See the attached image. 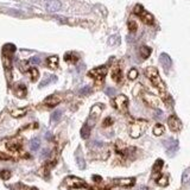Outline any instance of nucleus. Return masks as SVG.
<instances>
[{"mask_svg":"<svg viewBox=\"0 0 190 190\" xmlns=\"http://www.w3.org/2000/svg\"><path fill=\"white\" fill-rule=\"evenodd\" d=\"M146 76L151 80V82L153 83L155 87H157L161 92H165V86H164L163 81H162L161 76L158 74V70L156 68L149 67V68L146 69Z\"/></svg>","mask_w":190,"mask_h":190,"instance_id":"f257e3e1","label":"nucleus"},{"mask_svg":"<svg viewBox=\"0 0 190 190\" xmlns=\"http://www.w3.org/2000/svg\"><path fill=\"white\" fill-rule=\"evenodd\" d=\"M101 112H102V105H95V106H93V108H92L90 113H89L88 122H86L90 129L95 125V121L99 118V115L101 114Z\"/></svg>","mask_w":190,"mask_h":190,"instance_id":"f03ea898","label":"nucleus"},{"mask_svg":"<svg viewBox=\"0 0 190 190\" xmlns=\"http://www.w3.org/2000/svg\"><path fill=\"white\" fill-rule=\"evenodd\" d=\"M106 74H107V68L106 67H99V68H95L89 71V76L95 79V80H97V81H101L102 79L106 76Z\"/></svg>","mask_w":190,"mask_h":190,"instance_id":"7ed1b4c3","label":"nucleus"},{"mask_svg":"<svg viewBox=\"0 0 190 190\" xmlns=\"http://www.w3.org/2000/svg\"><path fill=\"white\" fill-rule=\"evenodd\" d=\"M168 124H169L170 129L174 131V132H177V131H179V129H182V122H181V120L175 115L170 116L169 120H168Z\"/></svg>","mask_w":190,"mask_h":190,"instance_id":"20e7f679","label":"nucleus"},{"mask_svg":"<svg viewBox=\"0 0 190 190\" xmlns=\"http://www.w3.org/2000/svg\"><path fill=\"white\" fill-rule=\"evenodd\" d=\"M114 106L119 111H125L127 107V97L125 95H118L116 99L114 100Z\"/></svg>","mask_w":190,"mask_h":190,"instance_id":"39448f33","label":"nucleus"},{"mask_svg":"<svg viewBox=\"0 0 190 190\" xmlns=\"http://www.w3.org/2000/svg\"><path fill=\"white\" fill-rule=\"evenodd\" d=\"M164 145H165L166 151H168L169 155L174 153V152L178 149V142H177L176 139H172V138H169L168 140H165V142H164Z\"/></svg>","mask_w":190,"mask_h":190,"instance_id":"423d86ee","label":"nucleus"},{"mask_svg":"<svg viewBox=\"0 0 190 190\" xmlns=\"http://www.w3.org/2000/svg\"><path fill=\"white\" fill-rule=\"evenodd\" d=\"M66 182H67V184H68L70 188H82V187L86 185L82 179H79L76 177H68Z\"/></svg>","mask_w":190,"mask_h":190,"instance_id":"0eeeda50","label":"nucleus"},{"mask_svg":"<svg viewBox=\"0 0 190 190\" xmlns=\"http://www.w3.org/2000/svg\"><path fill=\"white\" fill-rule=\"evenodd\" d=\"M45 7L50 12H56V11H58L61 8V2L58 0H47Z\"/></svg>","mask_w":190,"mask_h":190,"instance_id":"6e6552de","label":"nucleus"},{"mask_svg":"<svg viewBox=\"0 0 190 190\" xmlns=\"http://www.w3.org/2000/svg\"><path fill=\"white\" fill-rule=\"evenodd\" d=\"M159 60H161V63H162V66L164 67L165 70H169L171 68L172 61H171V58H170V56L168 54H162L161 57H159Z\"/></svg>","mask_w":190,"mask_h":190,"instance_id":"1a4fd4ad","label":"nucleus"},{"mask_svg":"<svg viewBox=\"0 0 190 190\" xmlns=\"http://www.w3.org/2000/svg\"><path fill=\"white\" fill-rule=\"evenodd\" d=\"M118 185H120V187H131V185H133L134 182H136V179L134 178H132V177H129V178H118L114 181Z\"/></svg>","mask_w":190,"mask_h":190,"instance_id":"9d476101","label":"nucleus"},{"mask_svg":"<svg viewBox=\"0 0 190 190\" xmlns=\"http://www.w3.org/2000/svg\"><path fill=\"white\" fill-rule=\"evenodd\" d=\"M139 16H140L142 20L144 21L145 24H147V25H152V24H153V16L150 14L149 12H146V11L142 10V12L139 13Z\"/></svg>","mask_w":190,"mask_h":190,"instance_id":"9b49d317","label":"nucleus"},{"mask_svg":"<svg viewBox=\"0 0 190 190\" xmlns=\"http://www.w3.org/2000/svg\"><path fill=\"white\" fill-rule=\"evenodd\" d=\"M61 102V97L58 95H50L49 97L45 99V105L50 106V107H54L56 105H58Z\"/></svg>","mask_w":190,"mask_h":190,"instance_id":"f8f14e48","label":"nucleus"},{"mask_svg":"<svg viewBox=\"0 0 190 190\" xmlns=\"http://www.w3.org/2000/svg\"><path fill=\"white\" fill-rule=\"evenodd\" d=\"M142 133V124H134L131 129V137L138 138Z\"/></svg>","mask_w":190,"mask_h":190,"instance_id":"ddd939ff","label":"nucleus"},{"mask_svg":"<svg viewBox=\"0 0 190 190\" xmlns=\"http://www.w3.org/2000/svg\"><path fill=\"white\" fill-rule=\"evenodd\" d=\"M14 51H16V47L13 44H10V43L5 44L4 48H2V54H4V56H7V57H11Z\"/></svg>","mask_w":190,"mask_h":190,"instance_id":"4468645a","label":"nucleus"},{"mask_svg":"<svg viewBox=\"0 0 190 190\" xmlns=\"http://www.w3.org/2000/svg\"><path fill=\"white\" fill-rule=\"evenodd\" d=\"M76 162H77V165L80 169H84L86 168V162L83 159V156H82V151H81V147H79L77 150V153H76Z\"/></svg>","mask_w":190,"mask_h":190,"instance_id":"2eb2a0df","label":"nucleus"},{"mask_svg":"<svg viewBox=\"0 0 190 190\" xmlns=\"http://www.w3.org/2000/svg\"><path fill=\"white\" fill-rule=\"evenodd\" d=\"M48 67L51 69H56L58 67V57L57 56H50L48 57Z\"/></svg>","mask_w":190,"mask_h":190,"instance_id":"dca6fc26","label":"nucleus"},{"mask_svg":"<svg viewBox=\"0 0 190 190\" xmlns=\"http://www.w3.org/2000/svg\"><path fill=\"white\" fill-rule=\"evenodd\" d=\"M80 134L83 139H88L89 136H90V127H89L87 124H84L83 126H82L81 131H80Z\"/></svg>","mask_w":190,"mask_h":190,"instance_id":"f3484780","label":"nucleus"},{"mask_svg":"<svg viewBox=\"0 0 190 190\" xmlns=\"http://www.w3.org/2000/svg\"><path fill=\"white\" fill-rule=\"evenodd\" d=\"M16 95L18 97H24L26 95V87L24 84H18L16 88Z\"/></svg>","mask_w":190,"mask_h":190,"instance_id":"a211bd4d","label":"nucleus"},{"mask_svg":"<svg viewBox=\"0 0 190 190\" xmlns=\"http://www.w3.org/2000/svg\"><path fill=\"white\" fill-rule=\"evenodd\" d=\"M64 60L67 62H70V63H75V62H77V60H79V56L75 55L74 52H68V54L64 56Z\"/></svg>","mask_w":190,"mask_h":190,"instance_id":"6ab92c4d","label":"nucleus"},{"mask_svg":"<svg viewBox=\"0 0 190 190\" xmlns=\"http://www.w3.org/2000/svg\"><path fill=\"white\" fill-rule=\"evenodd\" d=\"M39 146H41V140L38 138H34V139H32L30 142V149L32 150V151H37V150L39 149Z\"/></svg>","mask_w":190,"mask_h":190,"instance_id":"aec40b11","label":"nucleus"},{"mask_svg":"<svg viewBox=\"0 0 190 190\" xmlns=\"http://www.w3.org/2000/svg\"><path fill=\"white\" fill-rule=\"evenodd\" d=\"M26 114V109L23 108V109H14L11 112V115L13 116V118H20V116L25 115Z\"/></svg>","mask_w":190,"mask_h":190,"instance_id":"412c9836","label":"nucleus"},{"mask_svg":"<svg viewBox=\"0 0 190 190\" xmlns=\"http://www.w3.org/2000/svg\"><path fill=\"white\" fill-rule=\"evenodd\" d=\"M163 133H164V126L161 125V124H157L156 126H155V129H153V134L155 136H162Z\"/></svg>","mask_w":190,"mask_h":190,"instance_id":"4be33fe9","label":"nucleus"},{"mask_svg":"<svg viewBox=\"0 0 190 190\" xmlns=\"http://www.w3.org/2000/svg\"><path fill=\"white\" fill-rule=\"evenodd\" d=\"M19 146H20V142H18V140H16V139L7 142V147L10 150H17L19 149Z\"/></svg>","mask_w":190,"mask_h":190,"instance_id":"5701e85b","label":"nucleus"},{"mask_svg":"<svg viewBox=\"0 0 190 190\" xmlns=\"http://www.w3.org/2000/svg\"><path fill=\"white\" fill-rule=\"evenodd\" d=\"M57 80V77L55 76V75H50V76H48L47 79L44 80V81L41 83V87H45V86H48L49 83H51V82H55Z\"/></svg>","mask_w":190,"mask_h":190,"instance_id":"b1692460","label":"nucleus"},{"mask_svg":"<svg viewBox=\"0 0 190 190\" xmlns=\"http://www.w3.org/2000/svg\"><path fill=\"white\" fill-rule=\"evenodd\" d=\"M190 181V168L184 170L183 175H182V183L185 184Z\"/></svg>","mask_w":190,"mask_h":190,"instance_id":"393cba45","label":"nucleus"},{"mask_svg":"<svg viewBox=\"0 0 190 190\" xmlns=\"http://www.w3.org/2000/svg\"><path fill=\"white\" fill-rule=\"evenodd\" d=\"M151 54V49L149 47H142L140 48V55L142 58H147Z\"/></svg>","mask_w":190,"mask_h":190,"instance_id":"a878e982","label":"nucleus"},{"mask_svg":"<svg viewBox=\"0 0 190 190\" xmlns=\"http://www.w3.org/2000/svg\"><path fill=\"white\" fill-rule=\"evenodd\" d=\"M163 164L164 162L162 161V159H158V161H156V163H155V165H153V172H159L161 170H162V168H163Z\"/></svg>","mask_w":190,"mask_h":190,"instance_id":"bb28decb","label":"nucleus"},{"mask_svg":"<svg viewBox=\"0 0 190 190\" xmlns=\"http://www.w3.org/2000/svg\"><path fill=\"white\" fill-rule=\"evenodd\" d=\"M113 80L116 82L120 81V79H121V71H120V69L119 68H114L113 69Z\"/></svg>","mask_w":190,"mask_h":190,"instance_id":"cd10ccee","label":"nucleus"},{"mask_svg":"<svg viewBox=\"0 0 190 190\" xmlns=\"http://www.w3.org/2000/svg\"><path fill=\"white\" fill-rule=\"evenodd\" d=\"M30 75H31V80H32V81H36V80L38 79V76H39V71H38V69L31 68L30 69Z\"/></svg>","mask_w":190,"mask_h":190,"instance_id":"c85d7f7f","label":"nucleus"},{"mask_svg":"<svg viewBox=\"0 0 190 190\" xmlns=\"http://www.w3.org/2000/svg\"><path fill=\"white\" fill-rule=\"evenodd\" d=\"M61 115H62L61 111H55V112H52V114H51V121L52 122L58 121L60 118H61Z\"/></svg>","mask_w":190,"mask_h":190,"instance_id":"c756f323","label":"nucleus"},{"mask_svg":"<svg viewBox=\"0 0 190 190\" xmlns=\"http://www.w3.org/2000/svg\"><path fill=\"white\" fill-rule=\"evenodd\" d=\"M138 77V70L137 69H131L129 73V80H136Z\"/></svg>","mask_w":190,"mask_h":190,"instance_id":"7c9ffc66","label":"nucleus"},{"mask_svg":"<svg viewBox=\"0 0 190 190\" xmlns=\"http://www.w3.org/2000/svg\"><path fill=\"white\" fill-rule=\"evenodd\" d=\"M157 183L159 184V185H162V187H165V185H168V177H166V176H162L161 178H158V179H157Z\"/></svg>","mask_w":190,"mask_h":190,"instance_id":"2f4dec72","label":"nucleus"},{"mask_svg":"<svg viewBox=\"0 0 190 190\" xmlns=\"http://www.w3.org/2000/svg\"><path fill=\"white\" fill-rule=\"evenodd\" d=\"M0 176H1L2 179H8V178L11 177V172H10L8 170H4V171L0 172Z\"/></svg>","mask_w":190,"mask_h":190,"instance_id":"473e14b6","label":"nucleus"},{"mask_svg":"<svg viewBox=\"0 0 190 190\" xmlns=\"http://www.w3.org/2000/svg\"><path fill=\"white\" fill-rule=\"evenodd\" d=\"M90 93V87L88 86H86V87H83L82 89H80V94L81 95H86V94H89Z\"/></svg>","mask_w":190,"mask_h":190,"instance_id":"72a5a7b5","label":"nucleus"},{"mask_svg":"<svg viewBox=\"0 0 190 190\" xmlns=\"http://www.w3.org/2000/svg\"><path fill=\"white\" fill-rule=\"evenodd\" d=\"M129 31H136V30H137V24H136V21L129 20Z\"/></svg>","mask_w":190,"mask_h":190,"instance_id":"f704fd0d","label":"nucleus"},{"mask_svg":"<svg viewBox=\"0 0 190 190\" xmlns=\"http://www.w3.org/2000/svg\"><path fill=\"white\" fill-rule=\"evenodd\" d=\"M30 63H32V64H38V63H41V58L37 57V56H34V57H32V58L30 60Z\"/></svg>","mask_w":190,"mask_h":190,"instance_id":"c9c22d12","label":"nucleus"},{"mask_svg":"<svg viewBox=\"0 0 190 190\" xmlns=\"http://www.w3.org/2000/svg\"><path fill=\"white\" fill-rule=\"evenodd\" d=\"M112 119L111 118H107V119H105V121H103V126H108V125H111L112 124Z\"/></svg>","mask_w":190,"mask_h":190,"instance_id":"e433bc0d","label":"nucleus"},{"mask_svg":"<svg viewBox=\"0 0 190 190\" xmlns=\"http://www.w3.org/2000/svg\"><path fill=\"white\" fill-rule=\"evenodd\" d=\"M106 94L111 95V96H112V95H114V89H113V88H107V89H106Z\"/></svg>","mask_w":190,"mask_h":190,"instance_id":"4c0bfd02","label":"nucleus"},{"mask_svg":"<svg viewBox=\"0 0 190 190\" xmlns=\"http://www.w3.org/2000/svg\"><path fill=\"white\" fill-rule=\"evenodd\" d=\"M45 137H47V139H48V140H50V139L52 138V136H51V133H50V132H48L47 134H45Z\"/></svg>","mask_w":190,"mask_h":190,"instance_id":"58836bf2","label":"nucleus"},{"mask_svg":"<svg viewBox=\"0 0 190 190\" xmlns=\"http://www.w3.org/2000/svg\"><path fill=\"white\" fill-rule=\"evenodd\" d=\"M48 153H49V150H44V151L42 152V156L45 157V156H47V155H48Z\"/></svg>","mask_w":190,"mask_h":190,"instance_id":"ea45409f","label":"nucleus"},{"mask_svg":"<svg viewBox=\"0 0 190 190\" xmlns=\"http://www.w3.org/2000/svg\"><path fill=\"white\" fill-rule=\"evenodd\" d=\"M93 179H94V181H101V177H100V176H93Z\"/></svg>","mask_w":190,"mask_h":190,"instance_id":"a19ab883","label":"nucleus"}]
</instances>
